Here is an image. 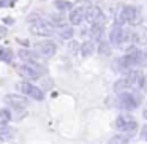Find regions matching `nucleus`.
<instances>
[{
	"label": "nucleus",
	"mask_w": 147,
	"mask_h": 144,
	"mask_svg": "<svg viewBox=\"0 0 147 144\" xmlns=\"http://www.w3.org/2000/svg\"><path fill=\"white\" fill-rule=\"evenodd\" d=\"M119 67L122 70H128V68H134L138 65H147V55L142 51H139L134 46H130L127 51V54L123 57H120L117 60Z\"/></svg>",
	"instance_id": "1"
},
{
	"label": "nucleus",
	"mask_w": 147,
	"mask_h": 144,
	"mask_svg": "<svg viewBox=\"0 0 147 144\" xmlns=\"http://www.w3.org/2000/svg\"><path fill=\"white\" fill-rule=\"evenodd\" d=\"M16 71L19 76L24 78V81L32 82V81H36L41 78V73L45 71V68L36 62H24V64H19L16 67Z\"/></svg>",
	"instance_id": "2"
},
{
	"label": "nucleus",
	"mask_w": 147,
	"mask_h": 144,
	"mask_svg": "<svg viewBox=\"0 0 147 144\" xmlns=\"http://www.w3.org/2000/svg\"><path fill=\"white\" fill-rule=\"evenodd\" d=\"M29 22H30V32L33 35H41V37H49L54 33L55 27L52 22L40 18L38 14H33V16L29 18Z\"/></svg>",
	"instance_id": "3"
},
{
	"label": "nucleus",
	"mask_w": 147,
	"mask_h": 144,
	"mask_svg": "<svg viewBox=\"0 0 147 144\" xmlns=\"http://www.w3.org/2000/svg\"><path fill=\"white\" fill-rule=\"evenodd\" d=\"M115 22L119 27L125 26V24H131V26H138L141 22V13L136 7H123L115 16Z\"/></svg>",
	"instance_id": "4"
},
{
	"label": "nucleus",
	"mask_w": 147,
	"mask_h": 144,
	"mask_svg": "<svg viewBox=\"0 0 147 144\" xmlns=\"http://www.w3.org/2000/svg\"><path fill=\"white\" fill-rule=\"evenodd\" d=\"M55 49H57V46L51 40H41V41H36L33 45V52L36 55H40V57H45V59L52 57L55 54Z\"/></svg>",
	"instance_id": "5"
},
{
	"label": "nucleus",
	"mask_w": 147,
	"mask_h": 144,
	"mask_svg": "<svg viewBox=\"0 0 147 144\" xmlns=\"http://www.w3.org/2000/svg\"><path fill=\"white\" fill-rule=\"evenodd\" d=\"M18 89H19L21 93H24V95L36 100V101H41V100L45 98L43 90L40 89V87L33 86L32 82H29V81H21V82H18Z\"/></svg>",
	"instance_id": "6"
},
{
	"label": "nucleus",
	"mask_w": 147,
	"mask_h": 144,
	"mask_svg": "<svg viewBox=\"0 0 147 144\" xmlns=\"http://www.w3.org/2000/svg\"><path fill=\"white\" fill-rule=\"evenodd\" d=\"M115 128L120 133H125V136H127V135H133L138 130V124L134 119L128 117V116H119L115 119Z\"/></svg>",
	"instance_id": "7"
},
{
	"label": "nucleus",
	"mask_w": 147,
	"mask_h": 144,
	"mask_svg": "<svg viewBox=\"0 0 147 144\" xmlns=\"http://www.w3.org/2000/svg\"><path fill=\"white\" fill-rule=\"evenodd\" d=\"M117 106L122 109H127V111H131V109H136L139 106V98L131 92H122L117 98Z\"/></svg>",
	"instance_id": "8"
},
{
	"label": "nucleus",
	"mask_w": 147,
	"mask_h": 144,
	"mask_svg": "<svg viewBox=\"0 0 147 144\" xmlns=\"http://www.w3.org/2000/svg\"><path fill=\"white\" fill-rule=\"evenodd\" d=\"M128 86H130V90H136V89H144L146 86V74L142 71H130V73L125 76Z\"/></svg>",
	"instance_id": "9"
},
{
	"label": "nucleus",
	"mask_w": 147,
	"mask_h": 144,
	"mask_svg": "<svg viewBox=\"0 0 147 144\" xmlns=\"http://www.w3.org/2000/svg\"><path fill=\"white\" fill-rule=\"evenodd\" d=\"M86 19L92 24H101L105 18H103L101 10L98 7H87L86 8Z\"/></svg>",
	"instance_id": "10"
},
{
	"label": "nucleus",
	"mask_w": 147,
	"mask_h": 144,
	"mask_svg": "<svg viewBox=\"0 0 147 144\" xmlns=\"http://www.w3.org/2000/svg\"><path fill=\"white\" fill-rule=\"evenodd\" d=\"M84 19H86V8H84V7H76V8L71 10L70 22L73 24V26H79Z\"/></svg>",
	"instance_id": "11"
},
{
	"label": "nucleus",
	"mask_w": 147,
	"mask_h": 144,
	"mask_svg": "<svg viewBox=\"0 0 147 144\" xmlns=\"http://www.w3.org/2000/svg\"><path fill=\"white\" fill-rule=\"evenodd\" d=\"M133 43L147 45V29L142 26H136L133 29Z\"/></svg>",
	"instance_id": "12"
},
{
	"label": "nucleus",
	"mask_w": 147,
	"mask_h": 144,
	"mask_svg": "<svg viewBox=\"0 0 147 144\" xmlns=\"http://www.w3.org/2000/svg\"><path fill=\"white\" fill-rule=\"evenodd\" d=\"M5 101L8 105H11L13 108H24L27 105V100L22 98V97H18V95H7L5 97Z\"/></svg>",
	"instance_id": "13"
},
{
	"label": "nucleus",
	"mask_w": 147,
	"mask_h": 144,
	"mask_svg": "<svg viewBox=\"0 0 147 144\" xmlns=\"http://www.w3.org/2000/svg\"><path fill=\"white\" fill-rule=\"evenodd\" d=\"M55 29H57V33H59L60 38H63V40L73 38V29H71L70 26H67V24H60V26H57Z\"/></svg>",
	"instance_id": "14"
},
{
	"label": "nucleus",
	"mask_w": 147,
	"mask_h": 144,
	"mask_svg": "<svg viewBox=\"0 0 147 144\" xmlns=\"http://www.w3.org/2000/svg\"><path fill=\"white\" fill-rule=\"evenodd\" d=\"M93 51H95V45H93V41H86L82 46H81V54H82L84 57L92 55Z\"/></svg>",
	"instance_id": "15"
},
{
	"label": "nucleus",
	"mask_w": 147,
	"mask_h": 144,
	"mask_svg": "<svg viewBox=\"0 0 147 144\" xmlns=\"http://www.w3.org/2000/svg\"><path fill=\"white\" fill-rule=\"evenodd\" d=\"M101 32H103V26H101V24H92V27H90V38L100 40Z\"/></svg>",
	"instance_id": "16"
},
{
	"label": "nucleus",
	"mask_w": 147,
	"mask_h": 144,
	"mask_svg": "<svg viewBox=\"0 0 147 144\" xmlns=\"http://www.w3.org/2000/svg\"><path fill=\"white\" fill-rule=\"evenodd\" d=\"M11 111L8 109H0V127H3V125H8V122L11 120Z\"/></svg>",
	"instance_id": "17"
},
{
	"label": "nucleus",
	"mask_w": 147,
	"mask_h": 144,
	"mask_svg": "<svg viewBox=\"0 0 147 144\" xmlns=\"http://www.w3.org/2000/svg\"><path fill=\"white\" fill-rule=\"evenodd\" d=\"M128 143H130V139L125 135H115L108 141V144H128Z\"/></svg>",
	"instance_id": "18"
},
{
	"label": "nucleus",
	"mask_w": 147,
	"mask_h": 144,
	"mask_svg": "<svg viewBox=\"0 0 147 144\" xmlns=\"http://www.w3.org/2000/svg\"><path fill=\"white\" fill-rule=\"evenodd\" d=\"M54 7L57 8L59 11L73 10V7H71V3H70V2H67V0H55V2H54Z\"/></svg>",
	"instance_id": "19"
},
{
	"label": "nucleus",
	"mask_w": 147,
	"mask_h": 144,
	"mask_svg": "<svg viewBox=\"0 0 147 144\" xmlns=\"http://www.w3.org/2000/svg\"><path fill=\"white\" fill-rule=\"evenodd\" d=\"M19 57H21V59H24L26 62H35L36 54H35V52L27 51V49H22V51H19Z\"/></svg>",
	"instance_id": "20"
},
{
	"label": "nucleus",
	"mask_w": 147,
	"mask_h": 144,
	"mask_svg": "<svg viewBox=\"0 0 147 144\" xmlns=\"http://www.w3.org/2000/svg\"><path fill=\"white\" fill-rule=\"evenodd\" d=\"M0 59H2V62H5V64H10V62L13 60V51H11V49H3V51L0 52Z\"/></svg>",
	"instance_id": "21"
},
{
	"label": "nucleus",
	"mask_w": 147,
	"mask_h": 144,
	"mask_svg": "<svg viewBox=\"0 0 147 144\" xmlns=\"http://www.w3.org/2000/svg\"><path fill=\"white\" fill-rule=\"evenodd\" d=\"M0 138H2V139H8V138H11V130L8 128V125L0 127Z\"/></svg>",
	"instance_id": "22"
},
{
	"label": "nucleus",
	"mask_w": 147,
	"mask_h": 144,
	"mask_svg": "<svg viewBox=\"0 0 147 144\" xmlns=\"http://www.w3.org/2000/svg\"><path fill=\"white\" fill-rule=\"evenodd\" d=\"M100 52H101V54H108V45H106V43H101V45H100Z\"/></svg>",
	"instance_id": "23"
},
{
	"label": "nucleus",
	"mask_w": 147,
	"mask_h": 144,
	"mask_svg": "<svg viewBox=\"0 0 147 144\" xmlns=\"http://www.w3.org/2000/svg\"><path fill=\"white\" fill-rule=\"evenodd\" d=\"M7 35V29H5L3 26H0V38H2V37H5Z\"/></svg>",
	"instance_id": "24"
}]
</instances>
